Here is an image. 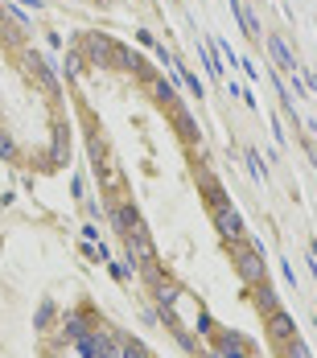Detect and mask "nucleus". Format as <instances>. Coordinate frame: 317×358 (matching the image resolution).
<instances>
[{"label": "nucleus", "instance_id": "2", "mask_svg": "<svg viewBox=\"0 0 317 358\" xmlns=\"http://www.w3.org/2000/svg\"><path fill=\"white\" fill-rule=\"evenodd\" d=\"M288 358H309V355H305V346H293V350H288Z\"/></svg>", "mask_w": 317, "mask_h": 358}, {"label": "nucleus", "instance_id": "1", "mask_svg": "<svg viewBox=\"0 0 317 358\" xmlns=\"http://www.w3.org/2000/svg\"><path fill=\"white\" fill-rule=\"evenodd\" d=\"M272 325H276V334H281V338H288V317H281V313H276V317H272Z\"/></svg>", "mask_w": 317, "mask_h": 358}]
</instances>
